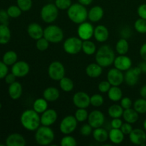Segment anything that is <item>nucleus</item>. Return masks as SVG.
Listing matches in <instances>:
<instances>
[{
  "label": "nucleus",
  "mask_w": 146,
  "mask_h": 146,
  "mask_svg": "<svg viewBox=\"0 0 146 146\" xmlns=\"http://www.w3.org/2000/svg\"><path fill=\"white\" fill-rule=\"evenodd\" d=\"M59 86L64 92H71L74 89V84L71 78L64 76L59 81Z\"/></svg>",
  "instance_id": "nucleus-36"
},
{
  "label": "nucleus",
  "mask_w": 146,
  "mask_h": 146,
  "mask_svg": "<svg viewBox=\"0 0 146 146\" xmlns=\"http://www.w3.org/2000/svg\"><path fill=\"white\" fill-rule=\"evenodd\" d=\"M7 13H8L9 16L10 18L16 19L19 17L21 15V9L18 7L17 5H11L7 9Z\"/></svg>",
  "instance_id": "nucleus-40"
},
{
  "label": "nucleus",
  "mask_w": 146,
  "mask_h": 146,
  "mask_svg": "<svg viewBox=\"0 0 146 146\" xmlns=\"http://www.w3.org/2000/svg\"><path fill=\"white\" fill-rule=\"evenodd\" d=\"M132 101L130 98L128 97H124L122 98L121 100V106H122V108L125 109H128V108H131L132 106Z\"/></svg>",
  "instance_id": "nucleus-50"
},
{
  "label": "nucleus",
  "mask_w": 146,
  "mask_h": 146,
  "mask_svg": "<svg viewBox=\"0 0 146 146\" xmlns=\"http://www.w3.org/2000/svg\"><path fill=\"white\" fill-rule=\"evenodd\" d=\"M22 86L18 81H15L13 84L9 85L8 93L10 98L13 100H17L22 95Z\"/></svg>",
  "instance_id": "nucleus-23"
},
{
  "label": "nucleus",
  "mask_w": 146,
  "mask_h": 146,
  "mask_svg": "<svg viewBox=\"0 0 146 146\" xmlns=\"http://www.w3.org/2000/svg\"><path fill=\"white\" fill-rule=\"evenodd\" d=\"M111 85L108 81H103L98 84V91L102 94H105V93H108L109 89L111 88Z\"/></svg>",
  "instance_id": "nucleus-46"
},
{
  "label": "nucleus",
  "mask_w": 146,
  "mask_h": 146,
  "mask_svg": "<svg viewBox=\"0 0 146 146\" xmlns=\"http://www.w3.org/2000/svg\"><path fill=\"white\" fill-rule=\"evenodd\" d=\"M78 36L83 41L89 40L92 36H94V26L90 22L84 21L79 24L77 29Z\"/></svg>",
  "instance_id": "nucleus-12"
},
{
  "label": "nucleus",
  "mask_w": 146,
  "mask_h": 146,
  "mask_svg": "<svg viewBox=\"0 0 146 146\" xmlns=\"http://www.w3.org/2000/svg\"><path fill=\"white\" fill-rule=\"evenodd\" d=\"M33 109L38 113L41 114L48 109V101L44 98H37L33 104Z\"/></svg>",
  "instance_id": "nucleus-31"
},
{
  "label": "nucleus",
  "mask_w": 146,
  "mask_h": 146,
  "mask_svg": "<svg viewBox=\"0 0 146 146\" xmlns=\"http://www.w3.org/2000/svg\"><path fill=\"white\" fill-rule=\"evenodd\" d=\"M72 4L71 0H56L55 5L59 10H68Z\"/></svg>",
  "instance_id": "nucleus-45"
},
{
  "label": "nucleus",
  "mask_w": 146,
  "mask_h": 146,
  "mask_svg": "<svg viewBox=\"0 0 146 146\" xmlns=\"http://www.w3.org/2000/svg\"><path fill=\"white\" fill-rule=\"evenodd\" d=\"M133 108L139 114H144L146 113V99L141 98L137 99L133 103Z\"/></svg>",
  "instance_id": "nucleus-37"
},
{
  "label": "nucleus",
  "mask_w": 146,
  "mask_h": 146,
  "mask_svg": "<svg viewBox=\"0 0 146 146\" xmlns=\"http://www.w3.org/2000/svg\"><path fill=\"white\" fill-rule=\"evenodd\" d=\"M60 96V92L56 87H48L43 92V98L48 102H54L57 101Z\"/></svg>",
  "instance_id": "nucleus-26"
},
{
  "label": "nucleus",
  "mask_w": 146,
  "mask_h": 146,
  "mask_svg": "<svg viewBox=\"0 0 146 146\" xmlns=\"http://www.w3.org/2000/svg\"><path fill=\"white\" fill-rule=\"evenodd\" d=\"M103 67L97 63H92L88 64L86 68V74L90 78H96L99 77L102 74Z\"/></svg>",
  "instance_id": "nucleus-24"
},
{
  "label": "nucleus",
  "mask_w": 146,
  "mask_h": 146,
  "mask_svg": "<svg viewBox=\"0 0 146 146\" xmlns=\"http://www.w3.org/2000/svg\"><path fill=\"white\" fill-rule=\"evenodd\" d=\"M40 15L43 21L47 24H51L56 20L58 15V9L55 4H46L41 8Z\"/></svg>",
  "instance_id": "nucleus-6"
},
{
  "label": "nucleus",
  "mask_w": 146,
  "mask_h": 146,
  "mask_svg": "<svg viewBox=\"0 0 146 146\" xmlns=\"http://www.w3.org/2000/svg\"><path fill=\"white\" fill-rule=\"evenodd\" d=\"M48 75L51 79L59 81L61 78L65 76L64 66L60 61H53L48 66Z\"/></svg>",
  "instance_id": "nucleus-8"
},
{
  "label": "nucleus",
  "mask_w": 146,
  "mask_h": 146,
  "mask_svg": "<svg viewBox=\"0 0 146 146\" xmlns=\"http://www.w3.org/2000/svg\"><path fill=\"white\" fill-rule=\"evenodd\" d=\"M27 33L32 39L36 41L44 37V29L41 26L37 23L30 24L27 27Z\"/></svg>",
  "instance_id": "nucleus-19"
},
{
  "label": "nucleus",
  "mask_w": 146,
  "mask_h": 146,
  "mask_svg": "<svg viewBox=\"0 0 146 146\" xmlns=\"http://www.w3.org/2000/svg\"><path fill=\"white\" fill-rule=\"evenodd\" d=\"M115 50L119 55H125L129 50V44L125 38H122L117 41Z\"/></svg>",
  "instance_id": "nucleus-32"
},
{
  "label": "nucleus",
  "mask_w": 146,
  "mask_h": 146,
  "mask_svg": "<svg viewBox=\"0 0 146 146\" xmlns=\"http://www.w3.org/2000/svg\"><path fill=\"white\" fill-rule=\"evenodd\" d=\"M121 130L123 133L124 135H129L131 131H133V127L131 123L125 122V123H123Z\"/></svg>",
  "instance_id": "nucleus-52"
},
{
  "label": "nucleus",
  "mask_w": 146,
  "mask_h": 146,
  "mask_svg": "<svg viewBox=\"0 0 146 146\" xmlns=\"http://www.w3.org/2000/svg\"><path fill=\"white\" fill-rule=\"evenodd\" d=\"M76 118L74 115H67L64 117L59 125V130L64 135H69L72 133L77 128Z\"/></svg>",
  "instance_id": "nucleus-9"
},
{
  "label": "nucleus",
  "mask_w": 146,
  "mask_h": 146,
  "mask_svg": "<svg viewBox=\"0 0 146 146\" xmlns=\"http://www.w3.org/2000/svg\"><path fill=\"white\" fill-rule=\"evenodd\" d=\"M16 78H17V76H16L14 74H12V73L9 74L8 73V74H7L5 76V78H4V80H5L6 84L10 85V84H13L14 82L17 81H16Z\"/></svg>",
  "instance_id": "nucleus-54"
},
{
  "label": "nucleus",
  "mask_w": 146,
  "mask_h": 146,
  "mask_svg": "<svg viewBox=\"0 0 146 146\" xmlns=\"http://www.w3.org/2000/svg\"><path fill=\"white\" fill-rule=\"evenodd\" d=\"M86 6L75 3L71 4V7L67 10V14L69 19L74 24H80L86 21L88 19V11Z\"/></svg>",
  "instance_id": "nucleus-3"
},
{
  "label": "nucleus",
  "mask_w": 146,
  "mask_h": 146,
  "mask_svg": "<svg viewBox=\"0 0 146 146\" xmlns=\"http://www.w3.org/2000/svg\"><path fill=\"white\" fill-rule=\"evenodd\" d=\"M115 58L113 50L108 45L102 46L96 52V61L103 68H106L113 64Z\"/></svg>",
  "instance_id": "nucleus-2"
},
{
  "label": "nucleus",
  "mask_w": 146,
  "mask_h": 146,
  "mask_svg": "<svg viewBox=\"0 0 146 146\" xmlns=\"http://www.w3.org/2000/svg\"><path fill=\"white\" fill-rule=\"evenodd\" d=\"M94 0H78V3L83 4L84 6H88L93 2Z\"/></svg>",
  "instance_id": "nucleus-58"
},
{
  "label": "nucleus",
  "mask_w": 146,
  "mask_h": 146,
  "mask_svg": "<svg viewBox=\"0 0 146 146\" xmlns=\"http://www.w3.org/2000/svg\"><path fill=\"white\" fill-rule=\"evenodd\" d=\"M82 51L85 54L88 56L94 55L96 52V46L93 41L89 40L83 41Z\"/></svg>",
  "instance_id": "nucleus-33"
},
{
  "label": "nucleus",
  "mask_w": 146,
  "mask_h": 146,
  "mask_svg": "<svg viewBox=\"0 0 146 146\" xmlns=\"http://www.w3.org/2000/svg\"><path fill=\"white\" fill-rule=\"evenodd\" d=\"M54 132L49 126L41 125L35 133V141L40 145H51L54 140Z\"/></svg>",
  "instance_id": "nucleus-4"
},
{
  "label": "nucleus",
  "mask_w": 146,
  "mask_h": 146,
  "mask_svg": "<svg viewBox=\"0 0 146 146\" xmlns=\"http://www.w3.org/2000/svg\"><path fill=\"white\" fill-rule=\"evenodd\" d=\"M107 81L111 84V86H119L124 81L123 73L115 67L111 68L107 74Z\"/></svg>",
  "instance_id": "nucleus-10"
},
{
  "label": "nucleus",
  "mask_w": 146,
  "mask_h": 146,
  "mask_svg": "<svg viewBox=\"0 0 146 146\" xmlns=\"http://www.w3.org/2000/svg\"><path fill=\"white\" fill-rule=\"evenodd\" d=\"M73 103L78 108H87L91 105V97L86 93L79 91L73 96Z\"/></svg>",
  "instance_id": "nucleus-11"
},
{
  "label": "nucleus",
  "mask_w": 146,
  "mask_h": 146,
  "mask_svg": "<svg viewBox=\"0 0 146 146\" xmlns=\"http://www.w3.org/2000/svg\"><path fill=\"white\" fill-rule=\"evenodd\" d=\"M21 125L26 130L29 131H36L41 125V118L39 113L34 109H28L24 111L20 117Z\"/></svg>",
  "instance_id": "nucleus-1"
},
{
  "label": "nucleus",
  "mask_w": 146,
  "mask_h": 146,
  "mask_svg": "<svg viewBox=\"0 0 146 146\" xmlns=\"http://www.w3.org/2000/svg\"><path fill=\"white\" fill-rule=\"evenodd\" d=\"M64 36V31L58 26L49 25L44 29V37L52 44L60 43Z\"/></svg>",
  "instance_id": "nucleus-5"
},
{
  "label": "nucleus",
  "mask_w": 146,
  "mask_h": 146,
  "mask_svg": "<svg viewBox=\"0 0 146 146\" xmlns=\"http://www.w3.org/2000/svg\"><path fill=\"white\" fill-rule=\"evenodd\" d=\"M92 129L93 128L88 123L84 124V125H83L82 126H81L80 132H81V134L83 136L87 137L89 136V135L92 133Z\"/></svg>",
  "instance_id": "nucleus-47"
},
{
  "label": "nucleus",
  "mask_w": 146,
  "mask_h": 146,
  "mask_svg": "<svg viewBox=\"0 0 146 146\" xmlns=\"http://www.w3.org/2000/svg\"><path fill=\"white\" fill-rule=\"evenodd\" d=\"M30 66L27 62L24 61H17L11 66V73L17 76V78H23L29 73Z\"/></svg>",
  "instance_id": "nucleus-15"
},
{
  "label": "nucleus",
  "mask_w": 146,
  "mask_h": 146,
  "mask_svg": "<svg viewBox=\"0 0 146 146\" xmlns=\"http://www.w3.org/2000/svg\"><path fill=\"white\" fill-rule=\"evenodd\" d=\"M92 133L94 140L98 143H104L108 139V131L104 128H102L101 127L94 128Z\"/></svg>",
  "instance_id": "nucleus-28"
},
{
  "label": "nucleus",
  "mask_w": 146,
  "mask_h": 146,
  "mask_svg": "<svg viewBox=\"0 0 146 146\" xmlns=\"http://www.w3.org/2000/svg\"><path fill=\"white\" fill-rule=\"evenodd\" d=\"M58 118L57 112L54 109H47L41 113L40 116L41 118V125L46 126H51L55 123Z\"/></svg>",
  "instance_id": "nucleus-17"
},
{
  "label": "nucleus",
  "mask_w": 146,
  "mask_h": 146,
  "mask_svg": "<svg viewBox=\"0 0 146 146\" xmlns=\"http://www.w3.org/2000/svg\"><path fill=\"white\" fill-rule=\"evenodd\" d=\"M104 98L100 94H94L91 96V105L96 108H99L104 104Z\"/></svg>",
  "instance_id": "nucleus-42"
},
{
  "label": "nucleus",
  "mask_w": 146,
  "mask_h": 146,
  "mask_svg": "<svg viewBox=\"0 0 146 146\" xmlns=\"http://www.w3.org/2000/svg\"><path fill=\"white\" fill-rule=\"evenodd\" d=\"M138 67L140 68V69L141 70V72L146 74V61L141 62L138 65Z\"/></svg>",
  "instance_id": "nucleus-56"
},
{
  "label": "nucleus",
  "mask_w": 146,
  "mask_h": 146,
  "mask_svg": "<svg viewBox=\"0 0 146 146\" xmlns=\"http://www.w3.org/2000/svg\"><path fill=\"white\" fill-rule=\"evenodd\" d=\"M108 96L111 101L118 102V101H121L122 98L123 92L118 86H111V88L108 91Z\"/></svg>",
  "instance_id": "nucleus-30"
},
{
  "label": "nucleus",
  "mask_w": 146,
  "mask_h": 146,
  "mask_svg": "<svg viewBox=\"0 0 146 146\" xmlns=\"http://www.w3.org/2000/svg\"><path fill=\"white\" fill-rule=\"evenodd\" d=\"M26 144L27 142L24 137L17 133L10 134L6 139L7 146H24Z\"/></svg>",
  "instance_id": "nucleus-21"
},
{
  "label": "nucleus",
  "mask_w": 146,
  "mask_h": 146,
  "mask_svg": "<svg viewBox=\"0 0 146 146\" xmlns=\"http://www.w3.org/2000/svg\"><path fill=\"white\" fill-rule=\"evenodd\" d=\"M124 121L127 123L133 124L136 123L139 119V113L134 108L125 109L122 115Z\"/></svg>",
  "instance_id": "nucleus-27"
},
{
  "label": "nucleus",
  "mask_w": 146,
  "mask_h": 146,
  "mask_svg": "<svg viewBox=\"0 0 146 146\" xmlns=\"http://www.w3.org/2000/svg\"><path fill=\"white\" fill-rule=\"evenodd\" d=\"M142 74L141 70L138 66L132 68L126 71L125 75H124V81L125 84L129 86H133L136 85L139 80L140 75Z\"/></svg>",
  "instance_id": "nucleus-14"
},
{
  "label": "nucleus",
  "mask_w": 146,
  "mask_h": 146,
  "mask_svg": "<svg viewBox=\"0 0 146 146\" xmlns=\"http://www.w3.org/2000/svg\"><path fill=\"white\" fill-rule=\"evenodd\" d=\"M104 15V11L100 6H94L88 11V19L93 23L101 21Z\"/></svg>",
  "instance_id": "nucleus-22"
},
{
  "label": "nucleus",
  "mask_w": 146,
  "mask_h": 146,
  "mask_svg": "<svg viewBox=\"0 0 146 146\" xmlns=\"http://www.w3.org/2000/svg\"><path fill=\"white\" fill-rule=\"evenodd\" d=\"M140 56L143 61H146V43L143 44L140 48Z\"/></svg>",
  "instance_id": "nucleus-55"
},
{
  "label": "nucleus",
  "mask_w": 146,
  "mask_h": 146,
  "mask_svg": "<svg viewBox=\"0 0 146 146\" xmlns=\"http://www.w3.org/2000/svg\"><path fill=\"white\" fill-rule=\"evenodd\" d=\"M114 67L122 71H126L132 67V60L125 55H119L115 57L113 62Z\"/></svg>",
  "instance_id": "nucleus-18"
},
{
  "label": "nucleus",
  "mask_w": 146,
  "mask_h": 146,
  "mask_svg": "<svg viewBox=\"0 0 146 146\" xmlns=\"http://www.w3.org/2000/svg\"><path fill=\"white\" fill-rule=\"evenodd\" d=\"M140 95H141V98L146 99V85L143 86L141 87V90H140Z\"/></svg>",
  "instance_id": "nucleus-57"
},
{
  "label": "nucleus",
  "mask_w": 146,
  "mask_h": 146,
  "mask_svg": "<svg viewBox=\"0 0 146 146\" xmlns=\"http://www.w3.org/2000/svg\"><path fill=\"white\" fill-rule=\"evenodd\" d=\"M143 128L146 131V119H145V121H143Z\"/></svg>",
  "instance_id": "nucleus-59"
},
{
  "label": "nucleus",
  "mask_w": 146,
  "mask_h": 146,
  "mask_svg": "<svg viewBox=\"0 0 146 146\" xmlns=\"http://www.w3.org/2000/svg\"><path fill=\"white\" fill-rule=\"evenodd\" d=\"M94 36L98 42H106L109 37V31L104 25H98L94 28Z\"/></svg>",
  "instance_id": "nucleus-20"
},
{
  "label": "nucleus",
  "mask_w": 146,
  "mask_h": 146,
  "mask_svg": "<svg viewBox=\"0 0 146 146\" xmlns=\"http://www.w3.org/2000/svg\"><path fill=\"white\" fill-rule=\"evenodd\" d=\"M75 118L78 122H84L88 120V113L86 108H78L75 113Z\"/></svg>",
  "instance_id": "nucleus-39"
},
{
  "label": "nucleus",
  "mask_w": 146,
  "mask_h": 146,
  "mask_svg": "<svg viewBox=\"0 0 146 146\" xmlns=\"http://www.w3.org/2000/svg\"><path fill=\"white\" fill-rule=\"evenodd\" d=\"M137 13L140 18L146 19V4H142L138 7Z\"/></svg>",
  "instance_id": "nucleus-51"
},
{
  "label": "nucleus",
  "mask_w": 146,
  "mask_h": 146,
  "mask_svg": "<svg viewBox=\"0 0 146 146\" xmlns=\"http://www.w3.org/2000/svg\"><path fill=\"white\" fill-rule=\"evenodd\" d=\"M49 43L50 42L46 38L42 37V38L36 40V46L39 51H45L46 50L48 49V46H49Z\"/></svg>",
  "instance_id": "nucleus-43"
},
{
  "label": "nucleus",
  "mask_w": 146,
  "mask_h": 146,
  "mask_svg": "<svg viewBox=\"0 0 146 146\" xmlns=\"http://www.w3.org/2000/svg\"><path fill=\"white\" fill-rule=\"evenodd\" d=\"M124 109L121 105L113 104L111 105L108 109V113L109 116L112 118H121L123 113Z\"/></svg>",
  "instance_id": "nucleus-35"
},
{
  "label": "nucleus",
  "mask_w": 146,
  "mask_h": 146,
  "mask_svg": "<svg viewBox=\"0 0 146 146\" xmlns=\"http://www.w3.org/2000/svg\"><path fill=\"white\" fill-rule=\"evenodd\" d=\"M1 107H2V105H1V103H0V109H1Z\"/></svg>",
  "instance_id": "nucleus-60"
},
{
  "label": "nucleus",
  "mask_w": 146,
  "mask_h": 146,
  "mask_svg": "<svg viewBox=\"0 0 146 146\" xmlns=\"http://www.w3.org/2000/svg\"><path fill=\"white\" fill-rule=\"evenodd\" d=\"M9 16L7 11L4 9L0 10V24H4V25H9Z\"/></svg>",
  "instance_id": "nucleus-48"
},
{
  "label": "nucleus",
  "mask_w": 146,
  "mask_h": 146,
  "mask_svg": "<svg viewBox=\"0 0 146 146\" xmlns=\"http://www.w3.org/2000/svg\"><path fill=\"white\" fill-rule=\"evenodd\" d=\"M123 121L120 119V118H113L112 121L111 122V127L113 128H118V129H121V126L123 125Z\"/></svg>",
  "instance_id": "nucleus-53"
},
{
  "label": "nucleus",
  "mask_w": 146,
  "mask_h": 146,
  "mask_svg": "<svg viewBox=\"0 0 146 146\" xmlns=\"http://www.w3.org/2000/svg\"><path fill=\"white\" fill-rule=\"evenodd\" d=\"M134 28L140 34H146V19L139 18L134 23Z\"/></svg>",
  "instance_id": "nucleus-38"
},
{
  "label": "nucleus",
  "mask_w": 146,
  "mask_h": 146,
  "mask_svg": "<svg viewBox=\"0 0 146 146\" xmlns=\"http://www.w3.org/2000/svg\"><path fill=\"white\" fill-rule=\"evenodd\" d=\"M18 56L14 51H8L3 55L2 61L7 66H12L17 61Z\"/></svg>",
  "instance_id": "nucleus-34"
},
{
  "label": "nucleus",
  "mask_w": 146,
  "mask_h": 146,
  "mask_svg": "<svg viewBox=\"0 0 146 146\" xmlns=\"http://www.w3.org/2000/svg\"><path fill=\"white\" fill-rule=\"evenodd\" d=\"M83 40L79 37H69L66 38L63 44V48L66 53L70 55H76L82 51Z\"/></svg>",
  "instance_id": "nucleus-7"
},
{
  "label": "nucleus",
  "mask_w": 146,
  "mask_h": 146,
  "mask_svg": "<svg viewBox=\"0 0 146 146\" xmlns=\"http://www.w3.org/2000/svg\"><path fill=\"white\" fill-rule=\"evenodd\" d=\"M61 146H76L77 145V141L75 138L71 135H66L62 138L61 141Z\"/></svg>",
  "instance_id": "nucleus-44"
},
{
  "label": "nucleus",
  "mask_w": 146,
  "mask_h": 146,
  "mask_svg": "<svg viewBox=\"0 0 146 146\" xmlns=\"http://www.w3.org/2000/svg\"><path fill=\"white\" fill-rule=\"evenodd\" d=\"M130 141L134 145L144 146L146 143V133L145 131L140 128L133 129L129 134Z\"/></svg>",
  "instance_id": "nucleus-16"
},
{
  "label": "nucleus",
  "mask_w": 146,
  "mask_h": 146,
  "mask_svg": "<svg viewBox=\"0 0 146 146\" xmlns=\"http://www.w3.org/2000/svg\"><path fill=\"white\" fill-rule=\"evenodd\" d=\"M105 122V115L101 111L95 110L88 114V123L93 128H100Z\"/></svg>",
  "instance_id": "nucleus-13"
},
{
  "label": "nucleus",
  "mask_w": 146,
  "mask_h": 146,
  "mask_svg": "<svg viewBox=\"0 0 146 146\" xmlns=\"http://www.w3.org/2000/svg\"><path fill=\"white\" fill-rule=\"evenodd\" d=\"M124 135L123 133L121 131V129L118 128H113L108 133V139L110 140L113 144H121L124 141Z\"/></svg>",
  "instance_id": "nucleus-25"
},
{
  "label": "nucleus",
  "mask_w": 146,
  "mask_h": 146,
  "mask_svg": "<svg viewBox=\"0 0 146 146\" xmlns=\"http://www.w3.org/2000/svg\"><path fill=\"white\" fill-rule=\"evenodd\" d=\"M11 31L8 25L0 24V44L4 45L9 42L11 39Z\"/></svg>",
  "instance_id": "nucleus-29"
},
{
  "label": "nucleus",
  "mask_w": 146,
  "mask_h": 146,
  "mask_svg": "<svg viewBox=\"0 0 146 146\" xmlns=\"http://www.w3.org/2000/svg\"><path fill=\"white\" fill-rule=\"evenodd\" d=\"M8 66L4 64L2 61H0V79L5 78L6 76L8 74Z\"/></svg>",
  "instance_id": "nucleus-49"
},
{
  "label": "nucleus",
  "mask_w": 146,
  "mask_h": 146,
  "mask_svg": "<svg viewBox=\"0 0 146 146\" xmlns=\"http://www.w3.org/2000/svg\"><path fill=\"white\" fill-rule=\"evenodd\" d=\"M17 5L22 11H28L33 5L32 0H17Z\"/></svg>",
  "instance_id": "nucleus-41"
}]
</instances>
